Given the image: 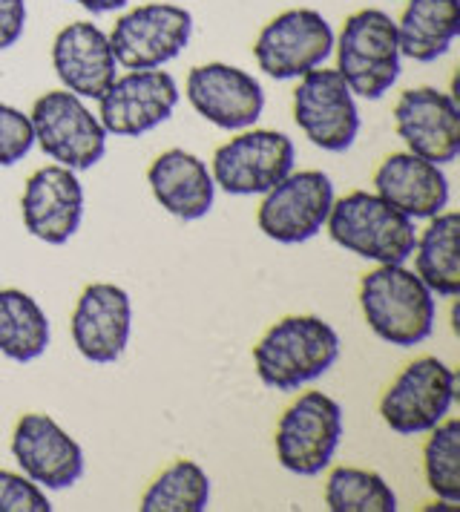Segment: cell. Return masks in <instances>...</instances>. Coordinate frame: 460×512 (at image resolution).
I'll list each match as a JSON object with an SVG mask.
<instances>
[{"instance_id":"obj_1","label":"cell","mask_w":460,"mask_h":512,"mask_svg":"<svg viewBox=\"0 0 460 512\" xmlns=\"http://www.w3.org/2000/svg\"><path fill=\"white\" fill-rule=\"evenodd\" d=\"M340 357V334L322 317L294 314L279 320L253 346L259 380L276 392H297L317 380Z\"/></svg>"},{"instance_id":"obj_2","label":"cell","mask_w":460,"mask_h":512,"mask_svg":"<svg viewBox=\"0 0 460 512\" xmlns=\"http://www.w3.org/2000/svg\"><path fill=\"white\" fill-rule=\"evenodd\" d=\"M368 328L397 349H412L435 331V294L403 265H380L360 282Z\"/></svg>"},{"instance_id":"obj_3","label":"cell","mask_w":460,"mask_h":512,"mask_svg":"<svg viewBox=\"0 0 460 512\" xmlns=\"http://www.w3.org/2000/svg\"><path fill=\"white\" fill-rule=\"evenodd\" d=\"M325 228L340 248L377 265H403L417 242L414 219L368 190H354L337 199Z\"/></svg>"},{"instance_id":"obj_4","label":"cell","mask_w":460,"mask_h":512,"mask_svg":"<svg viewBox=\"0 0 460 512\" xmlns=\"http://www.w3.org/2000/svg\"><path fill=\"white\" fill-rule=\"evenodd\" d=\"M397 24L383 9H360L348 15L337 41V72L348 90L363 98H383L400 75Z\"/></svg>"},{"instance_id":"obj_5","label":"cell","mask_w":460,"mask_h":512,"mask_svg":"<svg viewBox=\"0 0 460 512\" xmlns=\"http://www.w3.org/2000/svg\"><path fill=\"white\" fill-rule=\"evenodd\" d=\"M343 438V409L322 392L299 395L276 423V458L288 472L311 478L331 466Z\"/></svg>"},{"instance_id":"obj_6","label":"cell","mask_w":460,"mask_h":512,"mask_svg":"<svg viewBox=\"0 0 460 512\" xmlns=\"http://www.w3.org/2000/svg\"><path fill=\"white\" fill-rule=\"evenodd\" d=\"M29 121L41 150L69 170H90L107 153V130L87 110V104L69 90L41 95Z\"/></svg>"},{"instance_id":"obj_7","label":"cell","mask_w":460,"mask_h":512,"mask_svg":"<svg viewBox=\"0 0 460 512\" xmlns=\"http://www.w3.org/2000/svg\"><path fill=\"white\" fill-rule=\"evenodd\" d=\"M458 374L437 357H417L391 380L380 400V415L397 435H420L449 415Z\"/></svg>"},{"instance_id":"obj_8","label":"cell","mask_w":460,"mask_h":512,"mask_svg":"<svg viewBox=\"0 0 460 512\" xmlns=\"http://www.w3.org/2000/svg\"><path fill=\"white\" fill-rule=\"evenodd\" d=\"M331 52L334 32L317 9H285L262 26L253 44L259 70L276 81L302 78L305 72L322 67Z\"/></svg>"},{"instance_id":"obj_9","label":"cell","mask_w":460,"mask_h":512,"mask_svg":"<svg viewBox=\"0 0 460 512\" xmlns=\"http://www.w3.org/2000/svg\"><path fill=\"white\" fill-rule=\"evenodd\" d=\"M193 32V15L173 3H144L115 21L110 38L124 70H156L182 55Z\"/></svg>"},{"instance_id":"obj_10","label":"cell","mask_w":460,"mask_h":512,"mask_svg":"<svg viewBox=\"0 0 460 512\" xmlns=\"http://www.w3.org/2000/svg\"><path fill=\"white\" fill-rule=\"evenodd\" d=\"M262 196L256 210L259 231L282 245H299L325 228L334 205V185L322 170H291Z\"/></svg>"},{"instance_id":"obj_11","label":"cell","mask_w":460,"mask_h":512,"mask_svg":"<svg viewBox=\"0 0 460 512\" xmlns=\"http://www.w3.org/2000/svg\"><path fill=\"white\" fill-rule=\"evenodd\" d=\"M294 141L276 130H248L213 153V182L230 196H259L294 170Z\"/></svg>"},{"instance_id":"obj_12","label":"cell","mask_w":460,"mask_h":512,"mask_svg":"<svg viewBox=\"0 0 460 512\" xmlns=\"http://www.w3.org/2000/svg\"><path fill=\"white\" fill-rule=\"evenodd\" d=\"M294 118L305 139L328 153H345L360 133L354 93L337 70H311L294 90Z\"/></svg>"},{"instance_id":"obj_13","label":"cell","mask_w":460,"mask_h":512,"mask_svg":"<svg viewBox=\"0 0 460 512\" xmlns=\"http://www.w3.org/2000/svg\"><path fill=\"white\" fill-rule=\"evenodd\" d=\"M179 84L164 70H130L115 75L107 93L98 98V121L113 136H144L173 116Z\"/></svg>"},{"instance_id":"obj_14","label":"cell","mask_w":460,"mask_h":512,"mask_svg":"<svg viewBox=\"0 0 460 512\" xmlns=\"http://www.w3.org/2000/svg\"><path fill=\"white\" fill-rule=\"evenodd\" d=\"M187 101L193 104L199 116L222 130L253 127L265 110L262 84L251 72L222 64V61H210L190 70Z\"/></svg>"},{"instance_id":"obj_15","label":"cell","mask_w":460,"mask_h":512,"mask_svg":"<svg viewBox=\"0 0 460 512\" xmlns=\"http://www.w3.org/2000/svg\"><path fill=\"white\" fill-rule=\"evenodd\" d=\"M394 130L409 153L449 164L460 153V110L455 98L435 87L406 90L394 104Z\"/></svg>"},{"instance_id":"obj_16","label":"cell","mask_w":460,"mask_h":512,"mask_svg":"<svg viewBox=\"0 0 460 512\" xmlns=\"http://www.w3.org/2000/svg\"><path fill=\"white\" fill-rule=\"evenodd\" d=\"M26 231L46 245L69 242L84 216V187L75 170L64 164H46L35 170L21 196Z\"/></svg>"},{"instance_id":"obj_17","label":"cell","mask_w":460,"mask_h":512,"mask_svg":"<svg viewBox=\"0 0 460 512\" xmlns=\"http://www.w3.org/2000/svg\"><path fill=\"white\" fill-rule=\"evenodd\" d=\"M133 328V303L113 282H92L72 308V343L90 363H115Z\"/></svg>"},{"instance_id":"obj_18","label":"cell","mask_w":460,"mask_h":512,"mask_svg":"<svg viewBox=\"0 0 460 512\" xmlns=\"http://www.w3.org/2000/svg\"><path fill=\"white\" fill-rule=\"evenodd\" d=\"M12 455L38 487L67 489L84 475V452L49 415L29 412L12 435Z\"/></svg>"},{"instance_id":"obj_19","label":"cell","mask_w":460,"mask_h":512,"mask_svg":"<svg viewBox=\"0 0 460 512\" xmlns=\"http://www.w3.org/2000/svg\"><path fill=\"white\" fill-rule=\"evenodd\" d=\"M52 67L61 84L78 98H101L115 81V61L110 38L90 21L64 26L52 41Z\"/></svg>"},{"instance_id":"obj_20","label":"cell","mask_w":460,"mask_h":512,"mask_svg":"<svg viewBox=\"0 0 460 512\" xmlns=\"http://www.w3.org/2000/svg\"><path fill=\"white\" fill-rule=\"evenodd\" d=\"M374 190L409 219H432L449 202V182L440 164L414 153H391L374 170Z\"/></svg>"},{"instance_id":"obj_21","label":"cell","mask_w":460,"mask_h":512,"mask_svg":"<svg viewBox=\"0 0 460 512\" xmlns=\"http://www.w3.org/2000/svg\"><path fill=\"white\" fill-rule=\"evenodd\" d=\"M147 182L161 208L184 222L202 219L213 208L216 182L207 164L187 150H164L147 170Z\"/></svg>"},{"instance_id":"obj_22","label":"cell","mask_w":460,"mask_h":512,"mask_svg":"<svg viewBox=\"0 0 460 512\" xmlns=\"http://www.w3.org/2000/svg\"><path fill=\"white\" fill-rule=\"evenodd\" d=\"M460 35V0H409L397 21L400 55L432 64Z\"/></svg>"},{"instance_id":"obj_23","label":"cell","mask_w":460,"mask_h":512,"mask_svg":"<svg viewBox=\"0 0 460 512\" xmlns=\"http://www.w3.org/2000/svg\"><path fill=\"white\" fill-rule=\"evenodd\" d=\"M458 239L460 216L455 210H440L414 242V274L432 294L455 297L460 291Z\"/></svg>"},{"instance_id":"obj_24","label":"cell","mask_w":460,"mask_h":512,"mask_svg":"<svg viewBox=\"0 0 460 512\" xmlns=\"http://www.w3.org/2000/svg\"><path fill=\"white\" fill-rule=\"evenodd\" d=\"M49 346V317L18 288H0V354L15 360V363H29L41 357Z\"/></svg>"},{"instance_id":"obj_25","label":"cell","mask_w":460,"mask_h":512,"mask_svg":"<svg viewBox=\"0 0 460 512\" xmlns=\"http://www.w3.org/2000/svg\"><path fill=\"white\" fill-rule=\"evenodd\" d=\"M325 507L331 512H394L397 495L374 469L337 466L325 481Z\"/></svg>"},{"instance_id":"obj_26","label":"cell","mask_w":460,"mask_h":512,"mask_svg":"<svg viewBox=\"0 0 460 512\" xmlns=\"http://www.w3.org/2000/svg\"><path fill=\"white\" fill-rule=\"evenodd\" d=\"M210 501V478L196 461H176L141 495L144 512H202Z\"/></svg>"},{"instance_id":"obj_27","label":"cell","mask_w":460,"mask_h":512,"mask_svg":"<svg viewBox=\"0 0 460 512\" xmlns=\"http://www.w3.org/2000/svg\"><path fill=\"white\" fill-rule=\"evenodd\" d=\"M423 446L426 484L440 501H460V420L443 418Z\"/></svg>"},{"instance_id":"obj_28","label":"cell","mask_w":460,"mask_h":512,"mask_svg":"<svg viewBox=\"0 0 460 512\" xmlns=\"http://www.w3.org/2000/svg\"><path fill=\"white\" fill-rule=\"evenodd\" d=\"M35 144L32 121L21 110L0 104V167H12L29 156Z\"/></svg>"},{"instance_id":"obj_29","label":"cell","mask_w":460,"mask_h":512,"mask_svg":"<svg viewBox=\"0 0 460 512\" xmlns=\"http://www.w3.org/2000/svg\"><path fill=\"white\" fill-rule=\"evenodd\" d=\"M52 504L32 478L0 469V512H49Z\"/></svg>"},{"instance_id":"obj_30","label":"cell","mask_w":460,"mask_h":512,"mask_svg":"<svg viewBox=\"0 0 460 512\" xmlns=\"http://www.w3.org/2000/svg\"><path fill=\"white\" fill-rule=\"evenodd\" d=\"M26 29V0H0V49L15 47Z\"/></svg>"},{"instance_id":"obj_31","label":"cell","mask_w":460,"mask_h":512,"mask_svg":"<svg viewBox=\"0 0 460 512\" xmlns=\"http://www.w3.org/2000/svg\"><path fill=\"white\" fill-rule=\"evenodd\" d=\"M78 6H84L92 15H104V12H115L121 6H127V0H75Z\"/></svg>"}]
</instances>
